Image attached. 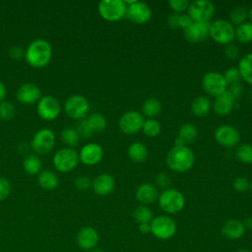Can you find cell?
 Masks as SVG:
<instances>
[{
  "instance_id": "2",
  "label": "cell",
  "mask_w": 252,
  "mask_h": 252,
  "mask_svg": "<svg viewBox=\"0 0 252 252\" xmlns=\"http://www.w3.org/2000/svg\"><path fill=\"white\" fill-rule=\"evenodd\" d=\"M194 154L187 146H174L165 157L167 166L176 172L189 170L194 164Z\"/></svg>"
},
{
  "instance_id": "19",
  "label": "cell",
  "mask_w": 252,
  "mask_h": 252,
  "mask_svg": "<svg viewBox=\"0 0 252 252\" xmlns=\"http://www.w3.org/2000/svg\"><path fill=\"white\" fill-rule=\"evenodd\" d=\"M114 186V178L107 173L99 174L92 181V188L94 192L99 196H105L110 194L113 191Z\"/></svg>"
},
{
  "instance_id": "49",
  "label": "cell",
  "mask_w": 252,
  "mask_h": 252,
  "mask_svg": "<svg viewBox=\"0 0 252 252\" xmlns=\"http://www.w3.org/2000/svg\"><path fill=\"white\" fill-rule=\"evenodd\" d=\"M193 24L192 19L187 14H180L178 19V28L182 30H187Z\"/></svg>"
},
{
  "instance_id": "12",
  "label": "cell",
  "mask_w": 252,
  "mask_h": 252,
  "mask_svg": "<svg viewBox=\"0 0 252 252\" xmlns=\"http://www.w3.org/2000/svg\"><path fill=\"white\" fill-rule=\"evenodd\" d=\"M55 146V135L47 128L38 130L32 137V148L39 155H45L49 153Z\"/></svg>"
},
{
  "instance_id": "52",
  "label": "cell",
  "mask_w": 252,
  "mask_h": 252,
  "mask_svg": "<svg viewBox=\"0 0 252 252\" xmlns=\"http://www.w3.org/2000/svg\"><path fill=\"white\" fill-rule=\"evenodd\" d=\"M6 94H7L6 87H5V85L0 81V102L4 100V98H5V96H6Z\"/></svg>"
},
{
  "instance_id": "51",
  "label": "cell",
  "mask_w": 252,
  "mask_h": 252,
  "mask_svg": "<svg viewBox=\"0 0 252 252\" xmlns=\"http://www.w3.org/2000/svg\"><path fill=\"white\" fill-rule=\"evenodd\" d=\"M139 230L142 233H149V232H151V224L150 223H140Z\"/></svg>"
},
{
  "instance_id": "35",
  "label": "cell",
  "mask_w": 252,
  "mask_h": 252,
  "mask_svg": "<svg viewBox=\"0 0 252 252\" xmlns=\"http://www.w3.org/2000/svg\"><path fill=\"white\" fill-rule=\"evenodd\" d=\"M248 17V11L243 6H236L234 7L230 14H229V22L232 25L239 26L246 22V19Z\"/></svg>"
},
{
  "instance_id": "24",
  "label": "cell",
  "mask_w": 252,
  "mask_h": 252,
  "mask_svg": "<svg viewBox=\"0 0 252 252\" xmlns=\"http://www.w3.org/2000/svg\"><path fill=\"white\" fill-rule=\"evenodd\" d=\"M136 198L142 204H151L158 198V189L152 183H143L136 190Z\"/></svg>"
},
{
  "instance_id": "53",
  "label": "cell",
  "mask_w": 252,
  "mask_h": 252,
  "mask_svg": "<svg viewBox=\"0 0 252 252\" xmlns=\"http://www.w3.org/2000/svg\"><path fill=\"white\" fill-rule=\"evenodd\" d=\"M243 224H244V227H245V228L252 229V216L246 218L245 220H244V222H243Z\"/></svg>"
},
{
  "instance_id": "32",
  "label": "cell",
  "mask_w": 252,
  "mask_h": 252,
  "mask_svg": "<svg viewBox=\"0 0 252 252\" xmlns=\"http://www.w3.org/2000/svg\"><path fill=\"white\" fill-rule=\"evenodd\" d=\"M234 36L241 43H247L252 41V24L250 22H245L237 26Z\"/></svg>"
},
{
  "instance_id": "50",
  "label": "cell",
  "mask_w": 252,
  "mask_h": 252,
  "mask_svg": "<svg viewBox=\"0 0 252 252\" xmlns=\"http://www.w3.org/2000/svg\"><path fill=\"white\" fill-rule=\"evenodd\" d=\"M179 15L180 14H177V13H172L168 16L167 18V23H168V26L173 28V29H177L178 28V19H179Z\"/></svg>"
},
{
  "instance_id": "55",
  "label": "cell",
  "mask_w": 252,
  "mask_h": 252,
  "mask_svg": "<svg viewBox=\"0 0 252 252\" xmlns=\"http://www.w3.org/2000/svg\"><path fill=\"white\" fill-rule=\"evenodd\" d=\"M237 252H251V251L248 250V249H240V250H238Z\"/></svg>"
},
{
  "instance_id": "41",
  "label": "cell",
  "mask_w": 252,
  "mask_h": 252,
  "mask_svg": "<svg viewBox=\"0 0 252 252\" xmlns=\"http://www.w3.org/2000/svg\"><path fill=\"white\" fill-rule=\"evenodd\" d=\"M76 130L79 133V136L83 137V138H90L93 135V132L90 129V127H89V125H88V123H87L85 118L80 120V122L77 125Z\"/></svg>"
},
{
  "instance_id": "31",
  "label": "cell",
  "mask_w": 252,
  "mask_h": 252,
  "mask_svg": "<svg viewBox=\"0 0 252 252\" xmlns=\"http://www.w3.org/2000/svg\"><path fill=\"white\" fill-rule=\"evenodd\" d=\"M142 110L145 116L150 118L155 117L161 110V102L156 97H150L147 100H145L142 106Z\"/></svg>"
},
{
  "instance_id": "26",
  "label": "cell",
  "mask_w": 252,
  "mask_h": 252,
  "mask_svg": "<svg viewBox=\"0 0 252 252\" xmlns=\"http://www.w3.org/2000/svg\"><path fill=\"white\" fill-rule=\"evenodd\" d=\"M37 181L39 186L45 190H53L58 186V176L51 170H42L38 173Z\"/></svg>"
},
{
  "instance_id": "56",
  "label": "cell",
  "mask_w": 252,
  "mask_h": 252,
  "mask_svg": "<svg viewBox=\"0 0 252 252\" xmlns=\"http://www.w3.org/2000/svg\"><path fill=\"white\" fill-rule=\"evenodd\" d=\"M92 252H102L101 250H93Z\"/></svg>"
},
{
  "instance_id": "40",
  "label": "cell",
  "mask_w": 252,
  "mask_h": 252,
  "mask_svg": "<svg viewBox=\"0 0 252 252\" xmlns=\"http://www.w3.org/2000/svg\"><path fill=\"white\" fill-rule=\"evenodd\" d=\"M189 2L187 0H170L168 1V5L171 7V9L174 11V13H181L188 9Z\"/></svg>"
},
{
  "instance_id": "36",
  "label": "cell",
  "mask_w": 252,
  "mask_h": 252,
  "mask_svg": "<svg viewBox=\"0 0 252 252\" xmlns=\"http://www.w3.org/2000/svg\"><path fill=\"white\" fill-rule=\"evenodd\" d=\"M237 159L243 163H252V146L248 144H242L237 147L235 151Z\"/></svg>"
},
{
  "instance_id": "9",
  "label": "cell",
  "mask_w": 252,
  "mask_h": 252,
  "mask_svg": "<svg viewBox=\"0 0 252 252\" xmlns=\"http://www.w3.org/2000/svg\"><path fill=\"white\" fill-rule=\"evenodd\" d=\"M187 12L193 22H209L215 13V5L208 0H196L189 4Z\"/></svg>"
},
{
  "instance_id": "34",
  "label": "cell",
  "mask_w": 252,
  "mask_h": 252,
  "mask_svg": "<svg viewBox=\"0 0 252 252\" xmlns=\"http://www.w3.org/2000/svg\"><path fill=\"white\" fill-rule=\"evenodd\" d=\"M61 139L64 142V144H66L68 146V148H73L79 144L80 136L76 129L67 127L62 130Z\"/></svg>"
},
{
  "instance_id": "45",
  "label": "cell",
  "mask_w": 252,
  "mask_h": 252,
  "mask_svg": "<svg viewBox=\"0 0 252 252\" xmlns=\"http://www.w3.org/2000/svg\"><path fill=\"white\" fill-rule=\"evenodd\" d=\"M233 187L237 192H245L250 188V183L245 177H237L233 181Z\"/></svg>"
},
{
  "instance_id": "27",
  "label": "cell",
  "mask_w": 252,
  "mask_h": 252,
  "mask_svg": "<svg viewBox=\"0 0 252 252\" xmlns=\"http://www.w3.org/2000/svg\"><path fill=\"white\" fill-rule=\"evenodd\" d=\"M211 108V101L207 96L199 95L191 102V111L194 115L201 117L205 116Z\"/></svg>"
},
{
  "instance_id": "5",
  "label": "cell",
  "mask_w": 252,
  "mask_h": 252,
  "mask_svg": "<svg viewBox=\"0 0 252 252\" xmlns=\"http://www.w3.org/2000/svg\"><path fill=\"white\" fill-rule=\"evenodd\" d=\"M235 35L233 25L226 20L219 19L210 25V36L219 44H228Z\"/></svg>"
},
{
  "instance_id": "42",
  "label": "cell",
  "mask_w": 252,
  "mask_h": 252,
  "mask_svg": "<svg viewBox=\"0 0 252 252\" xmlns=\"http://www.w3.org/2000/svg\"><path fill=\"white\" fill-rule=\"evenodd\" d=\"M11 192V184L5 177L0 176V201L6 199Z\"/></svg>"
},
{
  "instance_id": "23",
  "label": "cell",
  "mask_w": 252,
  "mask_h": 252,
  "mask_svg": "<svg viewBox=\"0 0 252 252\" xmlns=\"http://www.w3.org/2000/svg\"><path fill=\"white\" fill-rule=\"evenodd\" d=\"M197 128L192 123L183 124L179 131L178 135L175 139V146H186L188 144L193 143L197 138Z\"/></svg>"
},
{
  "instance_id": "59",
  "label": "cell",
  "mask_w": 252,
  "mask_h": 252,
  "mask_svg": "<svg viewBox=\"0 0 252 252\" xmlns=\"http://www.w3.org/2000/svg\"><path fill=\"white\" fill-rule=\"evenodd\" d=\"M0 252H1V251H0Z\"/></svg>"
},
{
  "instance_id": "8",
  "label": "cell",
  "mask_w": 252,
  "mask_h": 252,
  "mask_svg": "<svg viewBox=\"0 0 252 252\" xmlns=\"http://www.w3.org/2000/svg\"><path fill=\"white\" fill-rule=\"evenodd\" d=\"M150 224L151 232L161 240L171 238L176 232L175 221L167 216H158L152 220Z\"/></svg>"
},
{
  "instance_id": "13",
  "label": "cell",
  "mask_w": 252,
  "mask_h": 252,
  "mask_svg": "<svg viewBox=\"0 0 252 252\" xmlns=\"http://www.w3.org/2000/svg\"><path fill=\"white\" fill-rule=\"evenodd\" d=\"M144 121V117L141 113L136 110H129L120 117L118 125L124 134L132 135L142 129Z\"/></svg>"
},
{
  "instance_id": "54",
  "label": "cell",
  "mask_w": 252,
  "mask_h": 252,
  "mask_svg": "<svg viewBox=\"0 0 252 252\" xmlns=\"http://www.w3.org/2000/svg\"><path fill=\"white\" fill-rule=\"evenodd\" d=\"M248 17H249V19H250V23L252 24V8H251V10H250L249 13H248Z\"/></svg>"
},
{
  "instance_id": "33",
  "label": "cell",
  "mask_w": 252,
  "mask_h": 252,
  "mask_svg": "<svg viewBox=\"0 0 252 252\" xmlns=\"http://www.w3.org/2000/svg\"><path fill=\"white\" fill-rule=\"evenodd\" d=\"M133 218L137 222L140 223H150L153 220L152 211L146 206H138L133 211Z\"/></svg>"
},
{
  "instance_id": "39",
  "label": "cell",
  "mask_w": 252,
  "mask_h": 252,
  "mask_svg": "<svg viewBox=\"0 0 252 252\" xmlns=\"http://www.w3.org/2000/svg\"><path fill=\"white\" fill-rule=\"evenodd\" d=\"M223 77L227 83V85L229 84H234V83H238L239 80H240V73L238 71L237 68L235 67H230L228 68L224 74H223Z\"/></svg>"
},
{
  "instance_id": "25",
  "label": "cell",
  "mask_w": 252,
  "mask_h": 252,
  "mask_svg": "<svg viewBox=\"0 0 252 252\" xmlns=\"http://www.w3.org/2000/svg\"><path fill=\"white\" fill-rule=\"evenodd\" d=\"M240 77L252 86V52L243 55L238 63L237 67Z\"/></svg>"
},
{
  "instance_id": "58",
  "label": "cell",
  "mask_w": 252,
  "mask_h": 252,
  "mask_svg": "<svg viewBox=\"0 0 252 252\" xmlns=\"http://www.w3.org/2000/svg\"><path fill=\"white\" fill-rule=\"evenodd\" d=\"M250 189H251V191H252V181H251V183H250Z\"/></svg>"
},
{
  "instance_id": "38",
  "label": "cell",
  "mask_w": 252,
  "mask_h": 252,
  "mask_svg": "<svg viewBox=\"0 0 252 252\" xmlns=\"http://www.w3.org/2000/svg\"><path fill=\"white\" fill-rule=\"evenodd\" d=\"M16 109L12 102L8 100H3L0 102V119L10 120L14 117Z\"/></svg>"
},
{
  "instance_id": "16",
  "label": "cell",
  "mask_w": 252,
  "mask_h": 252,
  "mask_svg": "<svg viewBox=\"0 0 252 252\" xmlns=\"http://www.w3.org/2000/svg\"><path fill=\"white\" fill-rule=\"evenodd\" d=\"M19 102L24 104H33L41 98V91L39 87L32 83H26L20 86L16 93Z\"/></svg>"
},
{
  "instance_id": "1",
  "label": "cell",
  "mask_w": 252,
  "mask_h": 252,
  "mask_svg": "<svg viewBox=\"0 0 252 252\" xmlns=\"http://www.w3.org/2000/svg\"><path fill=\"white\" fill-rule=\"evenodd\" d=\"M52 55L50 43L43 38L32 40L25 50V59L27 63L33 68L45 67Z\"/></svg>"
},
{
  "instance_id": "20",
  "label": "cell",
  "mask_w": 252,
  "mask_h": 252,
  "mask_svg": "<svg viewBox=\"0 0 252 252\" xmlns=\"http://www.w3.org/2000/svg\"><path fill=\"white\" fill-rule=\"evenodd\" d=\"M98 241L96 230L91 226L83 227L77 234V243L84 250H91L95 247Z\"/></svg>"
},
{
  "instance_id": "47",
  "label": "cell",
  "mask_w": 252,
  "mask_h": 252,
  "mask_svg": "<svg viewBox=\"0 0 252 252\" xmlns=\"http://www.w3.org/2000/svg\"><path fill=\"white\" fill-rule=\"evenodd\" d=\"M224 54L228 59H235L238 57L239 54V49L235 44L232 43H228L226 44V46L224 47Z\"/></svg>"
},
{
  "instance_id": "4",
  "label": "cell",
  "mask_w": 252,
  "mask_h": 252,
  "mask_svg": "<svg viewBox=\"0 0 252 252\" xmlns=\"http://www.w3.org/2000/svg\"><path fill=\"white\" fill-rule=\"evenodd\" d=\"M52 162L57 171L67 173L77 166L79 154L73 148H62L54 154Z\"/></svg>"
},
{
  "instance_id": "10",
  "label": "cell",
  "mask_w": 252,
  "mask_h": 252,
  "mask_svg": "<svg viewBox=\"0 0 252 252\" xmlns=\"http://www.w3.org/2000/svg\"><path fill=\"white\" fill-rule=\"evenodd\" d=\"M60 102L52 95L41 96L36 103V112L43 120L52 121L56 119L60 114Z\"/></svg>"
},
{
  "instance_id": "43",
  "label": "cell",
  "mask_w": 252,
  "mask_h": 252,
  "mask_svg": "<svg viewBox=\"0 0 252 252\" xmlns=\"http://www.w3.org/2000/svg\"><path fill=\"white\" fill-rule=\"evenodd\" d=\"M226 92L231 95V97L235 100L239 98L243 93V86L238 82L234 84H230L228 89H226Z\"/></svg>"
},
{
  "instance_id": "18",
  "label": "cell",
  "mask_w": 252,
  "mask_h": 252,
  "mask_svg": "<svg viewBox=\"0 0 252 252\" xmlns=\"http://www.w3.org/2000/svg\"><path fill=\"white\" fill-rule=\"evenodd\" d=\"M210 25L209 22H193V24L184 31V37L187 41L195 43L205 40L210 35Z\"/></svg>"
},
{
  "instance_id": "11",
  "label": "cell",
  "mask_w": 252,
  "mask_h": 252,
  "mask_svg": "<svg viewBox=\"0 0 252 252\" xmlns=\"http://www.w3.org/2000/svg\"><path fill=\"white\" fill-rule=\"evenodd\" d=\"M202 87L207 94L216 97L226 91L227 83L222 74L219 72H208L202 79Z\"/></svg>"
},
{
  "instance_id": "6",
  "label": "cell",
  "mask_w": 252,
  "mask_h": 252,
  "mask_svg": "<svg viewBox=\"0 0 252 252\" xmlns=\"http://www.w3.org/2000/svg\"><path fill=\"white\" fill-rule=\"evenodd\" d=\"M64 110L70 118L82 120L86 118L90 110V104L84 95L72 94L65 100Z\"/></svg>"
},
{
  "instance_id": "28",
  "label": "cell",
  "mask_w": 252,
  "mask_h": 252,
  "mask_svg": "<svg viewBox=\"0 0 252 252\" xmlns=\"http://www.w3.org/2000/svg\"><path fill=\"white\" fill-rule=\"evenodd\" d=\"M127 154L130 159H132L133 161L142 162L146 160L148 157V150L144 144L140 142H134L129 146Z\"/></svg>"
},
{
  "instance_id": "17",
  "label": "cell",
  "mask_w": 252,
  "mask_h": 252,
  "mask_svg": "<svg viewBox=\"0 0 252 252\" xmlns=\"http://www.w3.org/2000/svg\"><path fill=\"white\" fill-rule=\"evenodd\" d=\"M103 156L102 148L95 143H89L83 146L79 153V159L86 165L98 163Z\"/></svg>"
},
{
  "instance_id": "21",
  "label": "cell",
  "mask_w": 252,
  "mask_h": 252,
  "mask_svg": "<svg viewBox=\"0 0 252 252\" xmlns=\"http://www.w3.org/2000/svg\"><path fill=\"white\" fill-rule=\"evenodd\" d=\"M233 107H234V99L226 91L220 94V95L216 96L213 103V109L215 113L220 116L230 113Z\"/></svg>"
},
{
  "instance_id": "37",
  "label": "cell",
  "mask_w": 252,
  "mask_h": 252,
  "mask_svg": "<svg viewBox=\"0 0 252 252\" xmlns=\"http://www.w3.org/2000/svg\"><path fill=\"white\" fill-rule=\"evenodd\" d=\"M142 130L148 137H157L160 132V124L155 119H147L144 121Z\"/></svg>"
},
{
  "instance_id": "29",
  "label": "cell",
  "mask_w": 252,
  "mask_h": 252,
  "mask_svg": "<svg viewBox=\"0 0 252 252\" xmlns=\"http://www.w3.org/2000/svg\"><path fill=\"white\" fill-rule=\"evenodd\" d=\"M23 167L30 175H35L40 172L41 160L36 155H29L23 160Z\"/></svg>"
},
{
  "instance_id": "22",
  "label": "cell",
  "mask_w": 252,
  "mask_h": 252,
  "mask_svg": "<svg viewBox=\"0 0 252 252\" xmlns=\"http://www.w3.org/2000/svg\"><path fill=\"white\" fill-rule=\"evenodd\" d=\"M244 232V224L238 220H229L221 227L222 235L230 240H235L242 237Z\"/></svg>"
},
{
  "instance_id": "3",
  "label": "cell",
  "mask_w": 252,
  "mask_h": 252,
  "mask_svg": "<svg viewBox=\"0 0 252 252\" xmlns=\"http://www.w3.org/2000/svg\"><path fill=\"white\" fill-rule=\"evenodd\" d=\"M159 208L168 214L180 212L185 205V198L181 192L173 188H167L158 196Z\"/></svg>"
},
{
  "instance_id": "30",
  "label": "cell",
  "mask_w": 252,
  "mask_h": 252,
  "mask_svg": "<svg viewBox=\"0 0 252 252\" xmlns=\"http://www.w3.org/2000/svg\"><path fill=\"white\" fill-rule=\"evenodd\" d=\"M85 119L93 133L102 132L106 127V120L100 113H92Z\"/></svg>"
},
{
  "instance_id": "7",
  "label": "cell",
  "mask_w": 252,
  "mask_h": 252,
  "mask_svg": "<svg viewBox=\"0 0 252 252\" xmlns=\"http://www.w3.org/2000/svg\"><path fill=\"white\" fill-rule=\"evenodd\" d=\"M97 9L102 19L114 22L125 17L127 5L123 0H102L98 3Z\"/></svg>"
},
{
  "instance_id": "44",
  "label": "cell",
  "mask_w": 252,
  "mask_h": 252,
  "mask_svg": "<svg viewBox=\"0 0 252 252\" xmlns=\"http://www.w3.org/2000/svg\"><path fill=\"white\" fill-rule=\"evenodd\" d=\"M75 186L78 190L85 191L92 186V181L88 176L81 175L75 179Z\"/></svg>"
},
{
  "instance_id": "46",
  "label": "cell",
  "mask_w": 252,
  "mask_h": 252,
  "mask_svg": "<svg viewBox=\"0 0 252 252\" xmlns=\"http://www.w3.org/2000/svg\"><path fill=\"white\" fill-rule=\"evenodd\" d=\"M156 183L159 188L165 190L170 184V177L165 172H159L156 177Z\"/></svg>"
},
{
  "instance_id": "15",
  "label": "cell",
  "mask_w": 252,
  "mask_h": 252,
  "mask_svg": "<svg viewBox=\"0 0 252 252\" xmlns=\"http://www.w3.org/2000/svg\"><path fill=\"white\" fill-rule=\"evenodd\" d=\"M125 16L133 23L142 25L150 21L152 17V10L150 6L144 2L135 1L127 6Z\"/></svg>"
},
{
  "instance_id": "14",
  "label": "cell",
  "mask_w": 252,
  "mask_h": 252,
  "mask_svg": "<svg viewBox=\"0 0 252 252\" xmlns=\"http://www.w3.org/2000/svg\"><path fill=\"white\" fill-rule=\"evenodd\" d=\"M214 136L218 144L226 148H231L236 146L240 140V135L238 130L231 125L219 126L216 129Z\"/></svg>"
},
{
  "instance_id": "48",
  "label": "cell",
  "mask_w": 252,
  "mask_h": 252,
  "mask_svg": "<svg viewBox=\"0 0 252 252\" xmlns=\"http://www.w3.org/2000/svg\"><path fill=\"white\" fill-rule=\"evenodd\" d=\"M9 56L14 60H20L23 57H25V50L23 49L22 46L19 45L12 46L9 49Z\"/></svg>"
},
{
  "instance_id": "57",
  "label": "cell",
  "mask_w": 252,
  "mask_h": 252,
  "mask_svg": "<svg viewBox=\"0 0 252 252\" xmlns=\"http://www.w3.org/2000/svg\"><path fill=\"white\" fill-rule=\"evenodd\" d=\"M251 95H250V99H251V101H252V90H251V94H250Z\"/></svg>"
}]
</instances>
